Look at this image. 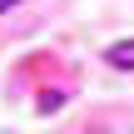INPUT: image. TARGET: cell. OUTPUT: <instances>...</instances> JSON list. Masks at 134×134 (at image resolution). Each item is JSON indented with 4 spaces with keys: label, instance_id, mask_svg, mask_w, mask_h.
<instances>
[{
    "label": "cell",
    "instance_id": "7a4b0ae2",
    "mask_svg": "<svg viewBox=\"0 0 134 134\" xmlns=\"http://www.w3.org/2000/svg\"><path fill=\"white\" fill-rule=\"evenodd\" d=\"M15 5H20V0H0V15H5V10H15Z\"/></svg>",
    "mask_w": 134,
    "mask_h": 134
},
{
    "label": "cell",
    "instance_id": "6da1fadb",
    "mask_svg": "<svg viewBox=\"0 0 134 134\" xmlns=\"http://www.w3.org/2000/svg\"><path fill=\"white\" fill-rule=\"evenodd\" d=\"M104 60H109L114 70H134V40H114V45L104 50Z\"/></svg>",
    "mask_w": 134,
    "mask_h": 134
}]
</instances>
